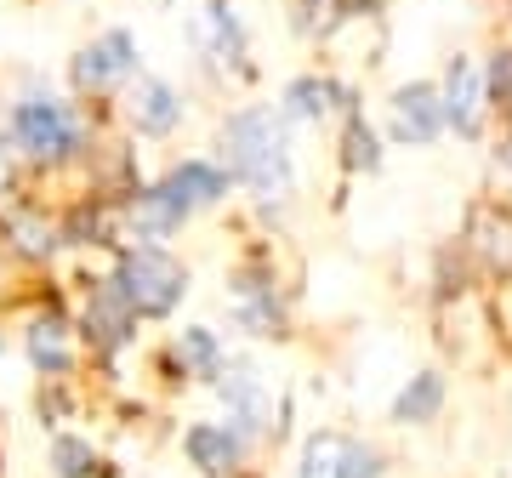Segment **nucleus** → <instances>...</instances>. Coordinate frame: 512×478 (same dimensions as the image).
I'll list each match as a JSON object with an SVG mask.
<instances>
[{"mask_svg":"<svg viewBox=\"0 0 512 478\" xmlns=\"http://www.w3.org/2000/svg\"><path fill=\"white\" fill-rule=\"evenodd\" d=\"M217 160L256 205H285L296 188L291 126L274 103H245L217 126Z\"/></svg>","mask_w":512,"mask_h":478,"instance_id":"f257e3e1","label":"nucleus"},{"mask_svg":"<svg viewBox=\"0 0 512 478\" xmlns=\"http://www.w3.org/2000/svg\"><path fill=\"white\" fill-rule=\"evenodd\" d=\"M6 137H12V154L35 171L80 166L92 154V126H86L80 103L63 92H46V86H29L6 109Z\"/></svg>","mask_w":512,"mask_h":478,"instance_id":"f03ea898","label":"nucleus"},{"mask_svg":"<svg viewBox=\"0 0 512 478\" xmlns=\"http://www.w3.org/2000/svg\"><path fill=\"white\" fill-rule=\"evenodd\" d=\"M103 279L137 319H171L188 296V262H177L165 245H137V239L114 251Z\"/></svg>","mask_w":512,"mask_h":478,"instance_id":"7ed1b4c3","label":"nucleus"},{"mask_svg":"<svg viewBox=\"0 0 512 478\" xmlns=\"http://www.w3.org/2000/svg\"><path fill=\"white\" fill-rule=\"evenodd\" d=\"M143 74V46L131 29H103L92 35L69 63V80L80 97H109V92H126L131 80Z\"/></svg>","mask_w":512,"mask_h":478,"instance_id":"20e7f679","label":"nucleus"},{"mask_svg":"<svg viewBox=\"0 0 512 478\" xmlns=\"http://www.w3.org/2000/svg\"><path fill=\"white\" fill-rule=\"evenodd\" d=\"M137 325H143V319L114 296L109 279H92V291L80 302V319H74V336H80L97 359H120L126 348H137Z\"/></svg>","mask_w":512,"mask_h":478,"instance_id":"39448f33","label":"nucleus"},{"mask_svg":"<svg viewBox=\"0 0 512 478\" xmlns=\"http://www.w3.org/2000/svg\"><path fill=\"white\" fill-rule=\"evenodd\" d=\"M114 211H120V234L137 239V245H165L171 234H183L188 222H194V211L165 188V177L160 183H137L131 194H120Z\"/></svg>","mask_w":512,"mask_h":478,"instance_id":"423d86ee","label":"nucleus"},{"mask_svg":"<svg viewBox=\"0 0 512 478\" xmlns=\"http://www.w3.org/2000/svg\"><path fill=\"white\" fill-rule=\"evenodd\" d=\"M211 387H217L222 410H228L222 422L234 427L245 444H256L268 427H274V399H268V382H262V370H256L251 359H228Z\"/></svg>","mask_w":512,"mask_h":478,"instance_id":"0eeeda50","label":"nucleus"},{"mask_svg":"<svg viewBox=\"0 0 512 478\" xmlns=\"http://www.w3.org/2000/svg\"><path fill=\"white\" fill-rule=\"evenodd\" d=\"M296 478H382V450H370L365 439L348 433H308L302 456H296Z\"/></svg>","mask_w":512,"mask_h":478,"instance_id":"6e6552de","label":"nucleus"},{"mask_svg":"<svg viewBox=\"0 0 512 478\" xmlns=\"http://www.w3.org/2000/svg\"><path fill=\"white\" fill-rule=\"evenodd\" d=\"M183 120H188V97L177 92L171 80H160V74H137V80L126 86V126L137 131V137L165 143Z\"/></svg>","mask_w":512,"mask_h":478,"instance_id":"1a4fd4ad","label":"nucleus"},{"mask_svg":"<svg viewBox=\"0 0 512 478\" xmlns=\"http://www.w3.org/2000/svg\"><path fill=\"white\" fill-rule=\"evenodd\" d=\"M23 353H29V365H35L40 382H69L74 365H80V353H74V319L57 308L35 313L23 325Z\"/></svg>","mask_w":512,"mask_h":478,"instance_id":"9d476101","label":"nucleus"},{"mask_svg":"<svg viewBox=\"0 0 512 478\" xmlns=\"http://www.w3.org/2000/svg\"><path fill=\"white\" fill-rule=\"evenodd\" d=\"M387 126H393V143H410V148H427L444 137V97L433 80H410L393 92L387 103Z\"/></svg>","mask_w":512,"mask_h":478,"instance_id":"9b49d317","label":"nucleus"},{"mask_svg":"<svg viewBox=\"0 0 512 478\" xmlns=\"http://www.w3.org/2000/svg\"><path fill=\"white\" fill-rule=\"evenodd\" d=\"M228 296H234V319L245 336H285V302L268 268H239L228 279Z\"/></svg>","mask_w":512,"mask_h":478,"instance_id":"f8f14e48","label":"nucleus"},{"mask_svg":"<svg viewBox=\"0 0 512 478\" xmlns=\"http://www.w3.org/2000/svg\"><path fill=\"white\" fill-rule=\"evenodd\" d=\"M183 456L200 478H234L251 456V444L239 439L228 422H188L183 427Z\"/></svg>","mask_w":512,"mask_h":478,"instance_id":"ddd939ff","label":"nucleus"},{"mask_svg":"<svg viewBox=\"0 0 512 478\" xmlns=\"http://www.w3.org/2000/svg\"><path fill=\"white\" fill-rule=\"evenodd\" d=\"M188 35H194V46H200L211 63H222V69H245L251 35H245V18H239L228 0H205L200 12H194V23H188Z\"/></svg>","mask_w":512,"mask_h":478,"instance_id":"4468645a","label":"nucleus"},{"mask_svg":"<svg viewBox=\"0 0 512 478\" xmlns=\"http://www.w3.org/2000/svg\"><path fill=\"white\" fill-rule=\"evenodd\" d=\"M353 114V92L348 86H336L325 74H296L285 80V92H279V114H285V126H319L330 114Z\"/></svg>","mask_w":512,"mask_h":478,"instance_id":"2eb2a0df","label":"nucleus"},{"mask_svg":"<svg viewBox=\"0 0 512 478\" xmlns=\"http://www.w3.org/2000/svg\"><path fill=\"white\" fill-rule=\"evenodd\" d=\"M165 188L200 217V211H217V205L234 194V177H228L222 160H211V154H188V160H177V166L165 171Z\"/></svg>","mask_w":512,"mask_h":478,"instance_id":"dca6fc26","label":"nucleus"},{"mask_svg":"<svg viewBox=\"0 0 512 478\" xmlns=\"http://www.w3.org/2000/svg\"><path fill=\"white\" fill-rule=\"evenodd\" d=\"M0 245L18 262H52L57 245H63V228H57L40 205H12V211L0 217Z\"/></svg>","mask_w":512,"mask_h":478,"instance_id":"f3484780","label":"nucleus"},{"mask_svg":"<svg viewBox=\"0 0 512 478\" xmlns=\"http://www.w3.org/2000/svg\"><path fill=\"white\" fill-rule=\"evenodd\" d=\"M439 97H444V126H456L461 137H473L478 114H484V74L473 69V57H450Z\"/></svg>","mask_w":512,"mask_h":478,"instance_id":"a211bd4d","label":"nucleus"},{"mask_svg":"<svg viewBox=\"0 0 512 478\" xmlns=\"http://www.w3.org/2000/svg\"><path fill=\"white\" fill-rule=\"evenodd\" d=\"M171 365L194 376V382H217L222 365H228V348H222V336L211 325H183L171 336Z\"/></svg>","mask_w":512,"mask_h":478,"instance_id":"6ab92c4d","label":"nucleus"},{"mask_svg":"<svg viewBox=\"0 0 512 478\" xmlns=\"http://www.w3.org/2000/svg\"><path fill=\"white\" fill-rule=\"evenodd\" d=\"M439 410H444V376L439 370H416V376L399 387V399H393V422L427 427V422H439Z\"/></svg>","mask_w":512,"mask_h":478,"instance_id":"aec40b11","label":"nucleus"},{"mask_svg":"<svg viewBox=\"0 0 512 478\" xmlns=\"http://www.w3.org/2000/svg\"><path fill=\"white\" fill-rule=\"evenodd\" d=\"M46 461H52L57 478H92L97 473V444L80 439V433H57L52 450H46Z\"/></svg>","mask_w":512,"mask_h":478,"instance_id":"412c9836","label":"nucleus"},{"mask_svg":"<svg viewBox=\"0 0 512 478\" xmlns=\"http://www.w3.org/2000/svg\"><path fill=\"white\" fill-rule=\"evenodd\" d=\"M342 166L348 171H376L382 166V137H376L359 114H348V126H342Z\"/></svg>","mask_w":512,"mask_h":478,"instance_id":"4be33fe9","label":"nucleus"},{"mask_svg":"<svg viewBox=\"0 0 512 478\" xmlns=\"http://www.w3.org/2000/svg\"><path fill=\"white\" fill-rule=\"evenodd\" d=\"M490 103L512 120V52H495L490 63Z\"/></svg>","mask_w":512,"mask_h":478,"instance_id":"5701e85b","label":"nucleus"},{"mask_svg":"<svg viewBox=\"0 0 512 478\" xmlns=\"http://www.w3.org/2000/svg\"><path fill=\"white\" fill-rule=\"evenodd\" d=\"M507 166H512V143H507Z\"/></svg>","mask_w":512,"mask_h":478,"instance_id":"b1692460","label":"nucleus"},{"mask_svg":"<svg viewBox=\"0 0 512 478\" xmlns=\"http://www.w3.org/2000/svg\"><path fill=\"white\" fill-rule=\"evenodd\" d=\"M0 353H6V336H0Z\"/></svg>","mask_w":512,"mask_h":478,"instance_id":"393cba45","label":"nucleus"}]
</instances>
